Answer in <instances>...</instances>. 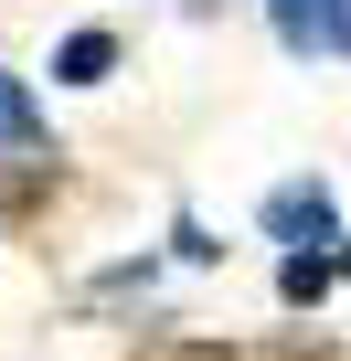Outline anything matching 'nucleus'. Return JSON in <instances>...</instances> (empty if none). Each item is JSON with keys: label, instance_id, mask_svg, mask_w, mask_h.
<instances>
[{"label": "nucleus", "instance_id": "9", "mask_svg": "<svg viewBox=\"0 0 351 361\" xmlns=\"http://www.w3.org/2000/svg\"><path fill=\"white\" fill-rule=\"evenodd\" d=\"M340 276H351V245H340Z\"/></svg>", "mask_w": 351, "mask_h": 361}, {"label": "nucleus", "instance_id": "6", "mask_svg": "<svg viewBox=\"0 0 351 361\" xmlns=\"http://www.w3.org/2000/svg\"><path fill=\"white\" fill-rule=\"evenodd\" d=\"M43 180H54V159H32V170H0V224H11V213L43 192Z\"/></svg>", "mask_w": 351, "mask_h": 361}, {"label": "nucleus", "instance_id": "7", "mask_svg": "<svg viewBox=\"0 0 351 361\" xmlns=\"http://www.w3.org/2000/svg\"><path fill=\"white\" fill-rule=\"evenodd\" d=\"M149 361H245V350H224V340H160Z\"/></svg>", "mask_w": 351, "mask_h": 361}, {"label": "nucleus", "instance_id": "8", "mask_svg": "<svg viewBox=\"0 0 351 361\" xmlns=\"http://www.w3.org/2000/svg\"><path fill=\"white\" fill-rule=\"evenodd\" d=\"M266 361H330V350H298V340H287V350H266Z\"/></svg>", "mask_w": 351, "mask_h": 361}, {"label": "nucleus", "instance_id": "2", "mask_svg": "<svg viewBox=\"0 0 351 361\" xmlns=\"http://www.w3.org/2000/svg\"><path fill=\"white\" fill-rule=\"evenodd\" d=\"M287 54H351V0H266Z\"/></svg>", "mask_w": 351, "mask_h": 361}, {"label": "nucleus", "instance_id": "1", "mask_svg": "<svg viewBox=\"0 0 351 361\" xmlns=\"http://www.w3.org/2000/svg\"><path fill=\"white\" fill-rule=\"evenodd\" d=\"M266 234H277V245H298V255L340 245V213H330V180H277V192H266Z\"/></svg>", "mask_w": 351, "mask_h": 361}, {"label": "nucleus", "instance_id": "4", "mask_svg": "<svg viewBox=\"0 0 351 361\" xmlns=\"http://www.w3.org/2000/svg\"><path fill=\"white\" fill-rule=\"evenodd\" d=\"M330 276H340L330 255H287V266H277V298H287V308H319V298H330Z\"/></svg>", "mask_w": 351, "mask_h": 361}, {"label": "nucleus", "instance_id": "3", "mask_svg": "<svg viewBox=\"0 0 351 361\" xmlns=\"http://www.w3.org/2000/svg\"><path fill=\"white\" fill-rule=\"evenodd\" d=\"M0 159H43V106L22 75H0Z\"/></svg>", "mask_w": 351, "mask_h": 361}, {"label": "nucleus", "instance_id": "5", "mask_svg": "<svg viewBox=\"0 0 351 361\" xmlns=\"http://www.w3.org/2000/svg\"><path fill=\"white\" fill-rule=\"evenodd\" d=\"M54 64H64V85H107V64H117V43H107V32H75V43H64Z\"/></svg>", "mask_w": 351, "mask_h": 361}]
</instances>
